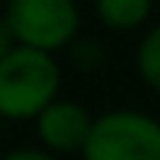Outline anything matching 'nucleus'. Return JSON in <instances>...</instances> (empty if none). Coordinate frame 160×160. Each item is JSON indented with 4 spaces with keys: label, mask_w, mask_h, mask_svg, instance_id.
I'll return each mask as SVG.
<instances>
[{
    "label": "nucleus",
    "mask_w": 160,
    "mask_h": 160,
    "mask_svg": "<svg viewBox=\"0 0 160 160\" xmlns=\"http://www.w3.org/2000/svg\"><path fill=\"white\" fill-rule=\"evenodd\" d=\"M60 91V66L47 50L16 47L0 60V116L32 119L41 116Z\"/></svg>",
    "instance_id": "obj_1"
},
{
    "label": "nucleus",
    "mask_w": 160,
    "mask_h": 160,
    "mask_svg": "<svg viewBox=\"0 0 160 160\" xmlns=\"http://www.w3.org/2000/svg\"><path fill=\"white\" fill-rule=\"evenodd\" d=\"M85 160H160V122L119 110L94 119L85 144Z\"/></svg>",
    "instance_id": "obj_2"
},
{
    "label": "nucleus",
    "mask_w": 160,
    "mask_h": 160,
    "mask_svg": "<svg viewBox=\"0 0 160 160\" xmlns=\"http://www.w3.org/2000/svg\"><path fill=\"white\" fill-rule=\"evenodd\" d=\"M7 22L22 47L57 50L78 28V10L72 0H10Z\"/></svg>",
    "instance_id": "obj_3"
},
{
    "label": "nucleus",
    "mask_w": 160,
    "mask_h": 160,
    "mask_svg": "<svg viewBox=\"0 0 160 160\" xmlns=\"http://www.w3.org/2000/svg\"><path fill=\"white\" fill-rule=\"evenodd\" d=\"M94 119L72 101H53L38 116V135L50 151H85Z\"/></svg>",
    "instance_id": "obj_4"
},
{
    "label": "nucleus",
    "mask_w": 160,
    "mask_h": 160,
    "mask_svg": "<svg viewBox=\"0 0 160 160\" xmlns=\"http://www.w3.org/2000/svg\"><path fill=\"white\" fill-rule=\"evenodd\" d=\"M151 0H98V16L110 28H135L148 19Z\"/></svg>",
    "instance_id": "obj_5"
},
{
    "label": "nucleus",
    "mask_w": 160,
    "mask_h": 160,
    "mask_svg": "<svg viewBox=\"0 0 160 160\" xmlns=\"http://www.w3.org/2000/svg\"><path fill=\"white\" fill-rule=\"evenodd\" d=\"M138 69L144 75V82L160 91V25L148 32V38L138 47Z\"/></svg>",
    "instance_id": "obj_6"
},
{
    "label": "nucleus",
    "mask_w": 160,
    "mask_h": 160,
    "mask_svg": "<svg viewBox=\"0 0 160 160\" xmlns=\"http://www.w3.org/2000/svg\"><path fill=\"white\" fill-rule=\"evenodd\" d=\"M16 47H19V41H16V35H13L7 16H0V60H3L7 53H13Z\"/></svg>",
    "instance_id": "obj_7"
},
{
    "label": "nucleus",
    "mask_w": 160,
    "mask_h": 160,
    "mask_svg": "<svg viewBox=\"0 0 160 160\" xmlns=\"http://www.w3.org/2000/svg\"><path fill=\"white\" fill-rule=\"evenodd\" d=\"M3 160H57V157H50V154H41V151H32V148H22V151H13V154H7Z\"/></svg>",
    "instance_id": "obj_8"
}]
</instances>
